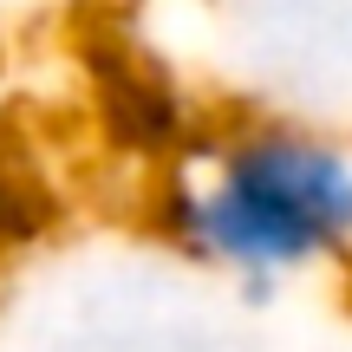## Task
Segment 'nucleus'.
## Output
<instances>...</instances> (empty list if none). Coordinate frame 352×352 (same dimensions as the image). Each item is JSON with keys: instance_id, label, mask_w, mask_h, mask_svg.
<instances>
[{"instance_id": "f03ea898", "label": "nucleus", "mask_w": 352, "mask_h": 352, "mask_svg": "<svg viewBox=\"0 0 352 352\" xmlns=\"http://www.w3.org/2000/svg\"><path fill=\"white\" fill-rule=\"evenodd\" d=\"M91 59V98H98L104 138L124 157H164L183 144V91L157 59H144L124 39H98Z\"/></svg>"}, {"instance_id": "f257e3e1", "label": "nucleus", "mask_w": 352, "mask_h": 352, "mask_svg": "<svg viewBox=\"0 0 352 352\" xmlns=\"http://www.w3.org/2000/svg\"><path fill=\"white\" fill-rule=\"evenodd\" d=\"M164 228L248 280L352 248V151L320 131L254 124L164 189Z\"/></svg>"}, {"instance_id": "7ed1b4c3", "label": "nucleus", "mask_w": 352, "mask_h": 352, "mask_svg": "<svg viewBox=\"0 0 352 352\" xmlns=\"http://www.w3.org/2000/svg\"><path fill=\"white\" fill-rule=\"evenodd\" d=\"M59 215V196L39 183L33 170L0 164V248H33Z\"/></svg>"}]
</instances>
